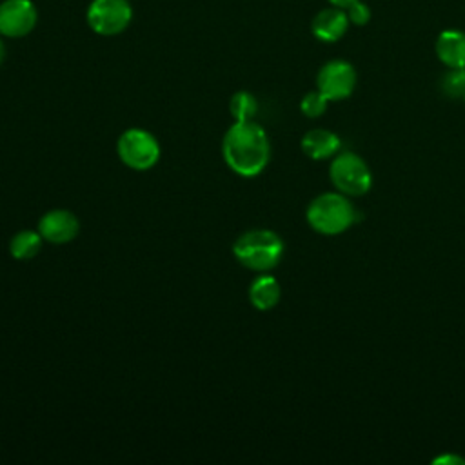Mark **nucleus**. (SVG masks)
<instances>
[{"mask_svg":"<svg viewBox=\"0 0 465 465\" xmlns=\"http://www.w3.org/2000/svg\"><path fill=\"white\" fill-rule=\"evenodd\" d=\"M222 156L238 176H258L271 158V142L265 129L254 120L234 122L223 134Z\"/></svg>","mask_w":465,"mask_h":465,"instance_id":"f257e3e1","label":"nucleus"},{"mask_svg":"<svg viewBox=\"0 0 465 465\" xmlns=\"http://www.w3.org/2000/svg\"><path fill=\"white\" fill-rule=\"evenodd\" d=\"M305 218L312 231L325 236H336L347 231L361 216L347 194L331 191L322 193L311 200L305 211Z\"/></svg>","mask_w":465,"mask_h":465,"instance_id":"f03ea898","label":"nucleus"},{"mask_svg":"<svg viewBox=\"0 0 465 465\" xmlns=\"http://www.w3.org/2000/svg\"><path fill=\"white\" fill-rule=\"evenodd\" d=\"M232 254L240 265L267 272L274 269L283 256V240L271 229H251L236 238Z\"/></svg>","mask_w":465,"mask_h":465,"instance_id":"7ed1b4c3","label":"nucleus"},{"mask_svg":"<svg viewBox=\"0 0 465 465\" xmlns=\"http://www.w3.org/2000/svg\"><path fill=\"white\" fill-rule=\"evenodd\" d=\"M332 185L347 196H361L372 185V174L365 160L356 153H340L329 165Z\"/></svg>","mask_w":465,"mask_h":465,"instance_id":"20e7f679","label":"nucleus"},{"mask_svg":"<svg viewBox=\"0 0 465 465\" xmlns=\"http://www.w3.org/2000/svg\"><path fill=\"white\" fill-rule=\"evenodd\" d=\"M116 153L129 169L147 171L160 160V143L149 131L131 127L118 136Z\"/></svg>","mask_w":465,"mask_h":465,"instance_id":"39448f33","label":"nucleus"},{"mask_svg":"<svg viewBox=\"0 0 465 465\" xmlns=\"http://www.w3.org/2000/svg\"><path fill=\"white\" fill-rule=\"evenodd\" d=\"M133 18V9L127 0H93L87 9L89 27L102 36L122 33Z\"/></svg>","mask_w":465,"mask_h":465,"instance_id":"423d86ee","label":"nucleus"},{"mask_svg":"<svg viewBox=\"0 0 465 465\" xmlns=\"http://www.w3.org/2000/svg\"><path fill=\"white\" fill-rule=\"evenodd\" d=\"M356 71L347 60H329L316 74V89L323 93L329 102L349 98L356 87Z\"/></svg>","mask_w":465,"mask_h":465,"instance_id":"0eeeda50","label":"nucleus"},{"mask_svg":"<svg viewBox=\"0 0 465 465\" xmlns=\"http://www.w3.org/2000/svg\"><path fill=\"white\" fill-rule=\"evenodd\" d=\"M38 20L36 7L31 0H4L0 4V35L20 38L29 35Z\"/></svg>","mask_w":465,"mask_h":465,"instance_id":"6e6552de","label":"nucleus"},{"mask_svg":"<svg viewBox=\"0 0 465 465\" xmlns=\"http://www.w3.org/2000/svg\"><path fill=\"white\" fill-rule=\"evenodd\" d=\"M36 231L45 242L60 245L76 238L80 231V222L74 213L67 209H51L42 214Z\"/></svg>","mask_w":465,"mask_h":465,"instance_id":"1a4fd4ad","label":"nucleus"},{"mask_svg":"<svg viewBox=\"0 0 465 465\" xmlns=\"http://www.w3.org/2000/svg\"><path fill=\"white\" fill-rule=\"evenodd\" d=\"M349 24L347 13L341 7L332 5L316 13L311 22V31L322 42H336L345 35Z\"/></svg>","mask_w":465,"mask_h":465,"instance_id":"9d476101","label":"nucleus"},{"mask_svg":"<svg viewBox=\"0 0 465 465\" xmlns=\"http://www.w3.org/2000/svg\"><path fill=\"white\" fill-rule=\"evenodd\" d=\"M436 54L449 69L465 67V33L460 29H445L436 38Z\"/></svg>","mask_w":465,"mask_h":465,"instance_id":"9b49d317","label":"nucleus"},{"mask_svg":"<svg viewBox=\"0 0 465 465\" xmlns=\"http://www.w3.org/2000/svg\"><path fill=\"white\" fill-rule=\"evenodd\" d=\"M302 151L311 158V160H327L332 158L340 151V136L329 129H311L302 136Z\"/></svg>","mask_w":465,"mask_h":465,"instance_id":"f8f14e48","label":"nucleus"},{"mask_svg":"<svg viewBox=\"0 0 465 465\" xmlns=\"http://www.w3.org/2000/svg\"><path fill=\"white\" fill-rule=\"evenodd\" d=\"M282 287L278 280L267 272L256 276L249 285V302L258 311H271L278 305Z\"/></svg>","mask_w":465,"mask_h":465,"instance_id":"ddd939ff","label":"nucleus"},{"mask_svg":"<svg viewBox=\"0 0 465 465\" xmlns=\"http://www.w3.org/2000/svg\"><path fill=\"white\" fill-rule=\"evenodd\" d=\"M44 238L35 229H22L13 234L9 240V252L16 260H31L42 249Z\"/></svg>","mask_w":465,"mask_h":465,"instance_id":"4468645a","label":"nucleus"},{"mask_svg":"<svg viewBox=\"0 0 465 465\" xmlns=\"http://www.w3.org/2000/svg\"><path fill=\"white\" fill-rule=\"evenodd\" d=\"M229 111L234 122L254 120L258 113V100L249 91H236L229 100Z\"/></svg>","mask_w":465,"mask_h":465,"instance_id":"2eb2a0df","label":"nucleus"},{"mask_svg":"<svg viewBox=\"0 0 465 465\" xmlns=\"http://www.w3.org/2000/svg\"><path fill=\"white\" fill-rule=\"evenodd\" d=\"M441 91L449 98H463V94H465V67L449 69L441 76Z\"/></svg>","mask_w":465,"mask_h":465,"instance_id":"dca6fc26","label":"nucleus"},{"mask_svg":"<svg viewBox=\"0 0 465 465\" xmlns=\"http://www.w3.org/2000/svg\"><path fill=\"white\" fill-rule=\"evenodd\" d=\"M327 105H329V98H327L323 93H320L318 89L307 93V94L300 100V111H302L307 118H318V116H322V114L327 111Z\"/></svg>","mask_w":465,"mask_h":465,"instance_id":"f3484780","label":"nucleus"},{"mask_svg":"<svg viewBox=\"0 0 465 465\" xmlns=\"http://www.w3.org/2000/svg\"><path fill=\"white\" fill-rule=\"evenodd\" d=\"M345 13H347V18L351 24L354 25H365L369 20H371V9L365 2L361 0H356L352 2L351 5L345 7Z\"/></svg>","mask_w":465,"mask_h":465,"instance_id":"a211bd4d","label":"nucleus"},{"mask_svg":"<svg viewBox=\"0 0 465 465\" xmlns=\"http://www.w3.org/2000/svg\"><path fill=\"white\" fill-rule=\"evenodd\" d=\"M432 463H456V465H465V458L461 456H456V454H441V456H436L432 460Z\"/></svg>","mask_w":465,"mask_h":465,"instance_id":"6ab92c4d","label":"nucleus"},{"mask_svg":"<svg viewBox=\"0 0 465 465\" xmlns=\"http://www.w3.org/2000/svg\"><path fill=\"white\" fill-rule=\"evenodd\" d=\"M352 2H356V0H329V4H331V5L341 7V9H345V7H347V5H351Z\"/></svg>","mask_w":465,"mask_h":465,"instance_id":"aec40b11","label":"nucleus"},{"mask_svg":"<svg viewBox=\"0 0 465 465\" xmlns=\"http://www.w3.org/2000/svg\"><path fill=\"white\" fill-rule=\"evenodd\" d=\"M4 60H5V47H4V42L0 40V65L4 64Z\"/></svg>","mask_w":465,"mask_h":465,"instance_id":"412c9836","label":"nucleus"},{"mask_svg":"<svg viewBox=\"0 0 465 465\" xmlns=\"http://www.w3.org/2000/svg\"><path fill=\"white\" fill-rule=\"evenodd\" d=\"M463 100H465V94H463Z\"/></svg>","mask_w":465,"mask_h":465,"instance_id":"4be33fe9","label":"nucleus"}]
</instances>
